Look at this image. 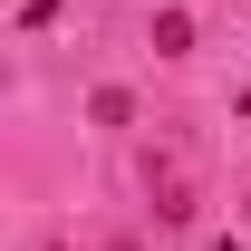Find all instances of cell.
<instances>
[{
  "instance_id": "6da1fadb",
  "label": "cell",
  "mask_w": 251,
  "mask_h": 251,
  "mask_svg": "<svg viewBox=\"0 0 251 251\" xmlns=\"http://www.w3.org/2000/svg\"><path fill=\"white\" fill-rule=\"evenodd\" d=\"M155 58H193V10H155Z\"/></svg>"
},
{
  "instance_id": "7a4b0ae2",
  "label": "cell",
  "mask_w": 251,
  "mask_h": 251,
  "mask_svg": "<svg viewBox=\"0 0 251 251\" xmlns=\"http://www.w3.org/2000/svg\"><path fill=\"white\" fill-rule=\"evenodd\" d=\"M87 116H97V126H126V116H135V97H126V87H97V97H87Z\"/></svg>"
},
{
  "instance_id": "3957f363",
  "label": "cell",
  "mask_w": 251,
  "mask_h": 251,
  "mask_svg": "<svg viewBox=\"0 0 251 251\" xmlns=\"http://www.w3.org/2000/svg\"><path fill=\"white\" fill-rule=\"evenodd\" d=\"M155 184H164V203H155V213H164V222H184V213H193V193H184V174H174V164H164Z\"/></svg>"
},
{
  "instance_id": "277c9868",
  "label": "cell",
  "mask_w": 251,
  "mask_h": 251,
  "mask_svg": "<svg viewBox=\"0 0 251 251\" xmlns=\"http://www.w3.org/2000/svg\"><path fill=\"white\" fill-rule=\"evenodd\" d=\"M213 251H242V242H213Z\"/></svg>"
},
{
  "instance_id": "5b68a950",
  "label": "cell",
  "mask_w": 251,
  "mask_h": 251,
  "mask_svg": "<svg viewBox=\"0 0 251 251\" xmlns=\"http://www.w3.org/2000/svg\"><path fill=\"white\" fill-rule=\"evenodd\" d=\"M242 203H251V193H242Z\"/></svg>"
}]
</instances>
